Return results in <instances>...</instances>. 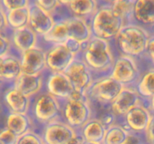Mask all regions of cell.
Listing matches in <instances>:
<instances>
[{"mask_svg": "<svg viewBox=\"0 0 154 144\" xmlns=\"http://www.w3.org/2000/svg\"><path fill=\"white\" fill-rule=\"evenodd\" d=\"M79 56L93 71L95 78L109 74L116 57L111 41L94 36L83 44Z\"/></svg>", "mask_w": 154, "mask_h": 144, "instance_id": "1", "label": "cell"}, {"mask_svg": "<svg viewBox=\"0 0 154 144\" xmlns=\"http://www.w3.org/2000/svg\"><path fill=\"white\" fill-rule=\"evenodd\" d=\"M150 35L148 30L138 24H126L114 39L119 54L135 59L144 57Z\"/></svg>", "mask_w": 154, "mask_h": 144, "instance_id": "2", "label": "cell"}, {"mask_svg": "<svg viewBox=\"0 0 154 144\" xmlns=\"http://www.w3.org/2000/svg\"><path fill=\"white\" fill-rule=\"evenodd\" d=\"M88 22L93 36L109 41L116 38L126 24L124 20L113 10L111 4H100L97 11Z\"/></svg>", "mask_w": 154, "mask_h": 144, "instance_id": "3", "label": "cell"}, {"mask_svg": "<svg viewBox=\"0 0 154 144\" xmlns=\"http://www.w3.org/2000/svg\"><path fill=\"white\" fill-rule=\"evenodd\" d=\"M61 101L45 90L32 98L29 114L35 126L42 128L55 120L61 119Z\"/></svg>", "mask_w": 154, "mask_h": 144, "instance_id": "4", "label": "cell"}, {"mask_svg": "<svg viewBox=\"0 0 154 144\" xmlns=\"http://www.w3.org/2000/svg\"><path fill=\"white\" fill-rule=\"evenodd\" d=\"M125 86L109 74L94 78L86 91L87 99L103 107H109Z\"/></svg>", "mask_w": 154, "mask_h": 144, "instance_id": "5", "label": "cell"}, {"mask_svg": "<svg viewBox=\"0 0 154 144\" xmlns=\"http://www.w3.org/2000/svg\"><path fill=\"white\" fill-rule=\"evenodd\" d=\"M61 103V119L77 131L94 117L93 104L87 97L70 98Z\"/></svg>", "mask_w": 154, "mask_h": 144, "instance_id": "6", "label": "cell"}, {"mask_svg": "<svg viewBox=\"0 0 154 144\" xmlns=\"http://www.w3.org/2000/svg\"><path fill=\"white\" fill-rule=\"evenodd\" d=\"M142 74L135 58L126 55L116 56L109 75L125 87H135Z\"/></svg>", "mask_w": 154, "mask_h": 144, "instance_id": "7", "label": "cell"}, {"mask_svg": "<svg viewBox=\"0 0 154 144\" xmlns=\"http://www.w3.org/2000/svg\"><path fill=\"white\" fill-rule=\"evenodd\" d=\"M152 118L153 114L143 102L132 108L117 123L122 124L127 131L144 134Z\"/></svg>", "mask_w": 154, "mask_h": 144, "instance_id": "8", "label": "cell"}, {"mask_svg": "<svg viewBox=\"0 0 154 144\" xmlns=\"http://www.w3.org/2000/svg\"><path fill=\"white\" fill-rule=\"evenodd\" d=\"M64 73L72 82L75 91L84 94L95 78L93 71L79 55Z\"/></svg>", "mask_w": 154, "mask_h": 144, "instance_id": "9", "label": "cell"}, {"mask_svg": "<svg viewBox=\"0 0 154 144\" xmlns=\"http://www.w3.org/2000/svg\"><path fill=\"white\" fill-rule=\"evenodd\" d=\"M76 57L66 44L49 46L46 49L48 71L64 73Z\"/></svg>", "mask_w": 154, "mask_h": 144, "instance_id": "10", "label": "cell"}, {"mask_svg": "<svg viewBox=\"0 0 154 144\" xmlns=\"http://www.w3.org/2000/svg\"><path fill=\"white\" fill-rule=\"evenodd\" d=\"M77 133L62 119L48 123L42 128L40 132L45 144H67Z\"/></svg>", "mask_w": 154, "mask_h": 144, "instance_id": "11", "label": "cell"}, {"mask_svg": "<svg viewBox=\"0 0 154 144\" xmlns=\"http://www.w3.org/2000/svg\"><path fill=\"white\" fill-rule=\"evenodd\" d=\"M44 90L62 102L70 98L75 88L65 73L47 71L45 74Z\"/></svg>", "mask_w": 154, "mask_h": 144, "instance_id": "12", "label": "cell"}, {"mask_svg": "<svg viewBox=\"0 0 154 144\" xmlns=\"http://www.w3.org/2000/svg\"><path fill=\"white\" fill-rule=\"evenodd\" d=\"M23 73L29 75L42 74L48 71L46 49L37 45L20 55Z\"/></svg>", "mask_w": 154, "mask_h": 144, "instance_id": "13", "label": "cell"}, {"mask_svg": "<svg viewBox=\"0 0 154 144\" xmlns=\"http://www.w3.org/2000/svg\"><path fill=\"white\" fill-rule=\"evenodd\" d=\"M143 102L144 100L140 97L135 87H124L108 110L115 116L117 123L132 108Z\"/></svg>", "mask_w": 154, "mask_h": 144, "instance_id": "14", "label": "cell"}, {"mask_svg": "<svg viewBox=\"0 0 154 144\" xmlns=\"http://www.w3.org/2000/svg\"><path fill=\"white\" fill-rule=\"evenodd\" d=\"M29 26L38 35L43 37L52 28L56 19L52 14L42 8L36 3L32 2L29 5Z\"/></svg>", "mask_w": 154, "mask_h": 144, "instance_id": "15", "label": "cell"}, {"mask_svg": "<svg viewBox=\"0 0 154 144\" xmlns=\"http://www.w3.org/2000/svg\"><path fill=\"white\" fill-rule=\"evenodd\" d=\"M2 100L8 112L29 113V112L32 99L23 94L12 85L5 90Z\"/></svg>", "mask_w": 154, "mask_h": 144, "instance_id": "16", "label": "cell"}, {"mask_svg": "<svg viewBox=\"0 0 154 144\" xmlns=\"http://www.w3.org/2000/svg\"><path fill=\"white\" fill-rule=\"evenodd\" d=\"M9 38L14 50L19 56L22 52L38 45L40 38L29 26L11 31Z\"/></svg>", "mask_w": 154, "mask_h": 144, "instance_id": "17", "label": "cell"}, {"mask_svg": "<svg viewBox=\"0 0 154 144\" xmlns=\"http://www.w3.org/2000/svg\"><path fill=\"white\" fill-rule=\"evenodd\" d=\"M45 74L29 75L23 73L12 86L32 99L44 91Z\"/></svg>", "mask_w": 154, "mask_h": 144, "instance_id": "18", "label": "cell"}, {"mask_svg": "<svg viewBox=\"0 0 154 144\" xmlns=\"http://www.w3.org/2000/svg\"><path fill=\"white\" fill-rule=\"evenodd\" d=\"M132 22L150 31L154 26V0H135Z\"/></svg>", "mask_w": 154, "mask_h": 144, "instance_id": "19", "label": "cell"}, {"mask_svg": "<svg viewBox=\"0 0 154 144\" xmlns=\"http://www.w3.org/2000/svg\"><path fill=\"white\" fill-rule=\"evenodd\" d=\"M23 74L20 56L11 52L3 57L0 64V81L13 85Z\"/></svg>", "mask_w": 154, "mask_h": 144, "instance_id": "20", "label": "cell"}, {"mask_svg": "<svg viewBox=\"0 0 154 144\" xmlns=\"http://www.w3.org/2000/svg\"><path fill=\"white\" fill-rule=\"evenodd\" d=\"M5 126L19 137L30 130H35L34 122L29 113L8 112L5 118Z\"/></svg>", "mask_w": 154, "mask_h": 144, "instance_id": "21", "label": "cell"}, {"mask_svg": "<svg viewBox=\"0 0 154 144\" xmlns=\"http://www.w3.org/2000/svg\"><path fill=\"white\" fill-rule=\"evenodd\" d=\"M66 20L69 38L75 39L84 44L93 37L88 20L74 16H66Z\"/></svg>", "mask_w": 154, "mask_h": 144, "instance_id": "22", "label": "cell"}, {"mask_svg": "<svg viewBox=\"0 0 154 144\" xmlns=\"http://www.w3.org/2000/svg\"><path fill=\"white\" fill-rule=\"evenodd\" d=\"M106 131L107 128L102 121L98 117L94 116L90 118L78 132L82 135L86 142L102 144Z\"/></svg>", "mask_w": 154, "mask_h": 144, "instance_id": "23", "label": "cell"}, {"mask_svg": "<svg viewBox=\"0 0 154 144\" xmlns=\"http://www.w3.org/2000/svg\"><path fill=\"white\" fill-rule=\"evenodd\" d=\"M100 6L99 0H72L66 8L70 16L89 20Z\"/></svg>", "mask_w": 154, "mask_h": 144, "instance_id": "24", "label": "cell"}, {"mask_svg": "<svg viewBox=\"0 0 154 144\" xmlns=\"http://www.w3.org/2000/svg\"><path fill=\"white\" fill-rule=\"evenodd\" d=\"M69 34L66 17L56 19L55 23L51 30L43 37L40 38L49 46L65 44L69 40Z\"/></svg>", "mask_w": 154, "mask_h": 144, "instance_id": "25", "label": "cell"}, {"mask_svg": "<svg viewBox=\"0 0 154 144\" xmlns=\"http://www.w3.org/2000/svg\"><path fill=\"white\" fill-rule=\"evenodd\" d=\"M135 88L140 97L146 101L154 94V68L142 72Z\"/></svg>", "mask_w": 154, "mask_h": 144, "instance_id": "26", "label": "cell"}, {"mask_svg": "<svg viewBox=\"0 0 154 144\" xmlns=\"http://www.w3.org/2000/svg\"><path fill=\"white\" fill-rule=\"evenodd\" d=\"M8 30L18 29L29 26V8L14 9L5 12Z\"/></svg>", "mask_w": 154, "mask_h": 144, "instance_id": "27", "label": "cell"}, {"mask_svg": "<svg viewBox=\"0 0 154 144\" xmlns=\"http://www.w3.org/2000/svg\"><path fill=\"white\" fill-rule=\"evenodd\" d=\"M129 133L122 124L115 123L107 128L102 144H124Z\"/></svg>", "mask_w": 154, "mask_h": 144, "instance_id": "28", "label": "cell"}, {"mask_svg": "<svg viewBox=\"0 0 154 144\" xmlns=\"http://www.w3.org/2000/svg\"><path fill=\"white\" fill-rule=\"evenodd\" d=\"M135 0H118L111 4L113 10L121 16L126 24L132 22Z\"/></svg>", "mask_w": 154, "mask_h": 144, "instance_id": "29", "label": "cell"}, {"mask_svg": "<svg viewBox=\"0 0 154 144\" xmlns=\"http://www.w3.org/2000/svg\"><path fill=\"white\" fill-rule=\"evenodd\" d=\"M17 144H45V142L40 132L32 130L20 136Z\"/></svg>", "mask_w": 154, "mask_h": 144, "instance_id": "30", "label": "cell"}, {"mask_svg": "<svg viewBox=\"0 0 154 144\" xmlns=\"http://www.w3.org/2000/svg\"><path fill=\"white\" fill-rule=\"evenodd\" d=\"M32 0H0V5L5 11L29 7Z\"/></svg>", "mask_w": 154, "mask_h": 144, "instance_id": "31", "label": "cell"}, {"mask_svg": "<svg viewBox=\"0 0 154 144\" xmlns=\"http://www.w3.org/2000/svg\"><path fill=\"white\" fill-rule=\"evenodd\" d=\"M19 136L5 126L0 129V144H17Z\"/></svg>", "mask_w": 154, "mask_h": 144, "instance_id": "32", "label": "cell"}, {"mask_svg": "<svg viewBox=\"0 0 154 144\" xmlns=\"http://www.w3.org/2000/svg\"><path fill=\"white\" fill-rule=\"evenodd\" d=\"M32 2L48 12L52 14L53 15L60 8H61L59 4L58 0H32Z\"/></svg>", "mask_w": 154, "mask_h": 144, "instance_id": "33", "label": "cell"}, {"mask_svg": "<svg viewBox=\"0 0 154 144\" xmlns=\"http://www.w3.org/2000/svg\"><path fill=\"white\" fill-rule=\"evenodd\" d=\"M12 45L9 36L0 33V58L6 56L11 52Z\"/></svg>", "mask_w": 154, "mask_h": 144, "instance_id": "34", "label": "cell"}, {"mask_svg": "<svg viewBox=\"0 0 154 144\" xmlns=\"http://www.w3.org/2000/svg\"><path fill=\"white\" fill-rule=\"evenodd\" d=\"M124 144H147L145 134L129 132Z\"/></svg>", "mask_w": 154, "mask_h": 144, "instance_id": "35", "label": "cell"}, {"mask_svg": "<svg viewBox=\"0 0 154 144\" xmlns=\"http://www.w3.org/2000/svg\"><path fill=\"white\" fill-rule=\"evenodd\" d=\"M98 118L102 121V122L103 123L104 125H105L107 128H108V127H110V126L113 125L114 124H115V123H117V121L115 116L108 110V108L104 113H102V115L99 117H98Z\"/></svg>", "mask_w": 154, "mask_h": 144, "instance_id": "36", "label": "cell"}, {"mask_svg": "<svg viewBox=\"0 0 154 144\" xmlns=\"http://www.w3.org/2000/svg\"><path fill=\"white\" fill-rule=\"evenodd\" d=\"M144 57L147 58L151 62L154 68V33L150 34L147 50H146Z\"/></svg>", "mask_w": 154, "mask_h": 144, "instance_id": "37", "label": "cell"}, {"mask_svg": "<svg viewBox=\"0 0 154 144\" xmlns=\"http://www.w3.org/2000/svg\"><path fill=\"white\" fill-rule=\"evenodd\" d=\"M65 44H66V46H67L73 53H75L77 56H78V55H80L81 50H82V44H81L80 42H78V40H75V39L73 38H69V40L66 42Z\"/></svg>", "mask_w": 154, "mask_h": 144, "instance_id": "38", "label": "cell"}, {"mask_svg": "<svg viewBox=\"0 0 154 144\" xmlns=\"http://www.w3.org/2000/svg\"><path fill=\"white\" fill-rule=\"evenodd\" d=\"M7 30H8V28L6 20V14L2 7L0 5V33L5 34Z\"/></svg>", "mask_w": 154, "mask_h": 144, "instance_id": "39", "label": "cell"}, {"mask_svg": "<svg viewBox=\"0 0 154 144\" xmlns=\"http://www.w3.org/2000/svg\"><path fill=\"white\" fill-rule=\"evenodd\" d=\"M147 144H154V115H153L150 124L145 133Z\"/></svg>", "mask_w": 154, "mask_h": 144, "instance_id": "40", "label": "cell"}, {"mask_svg": "<svg viewBox=\"0 0 154 144\" xmlns=\"http://www.w3.org/2000/svg\"><path fill=\"white\" fill-rule=\"evenodd\" d=\"M85 142L86 141L82 135L79 132H78L77 134L67 144H85Z\"/></svg>", "mask_w": 154, "mask_h": 144, "instance_id": "41", "label": "cell"}, {"mask_svg": "<svg viewBox=\"0 0 154 144\" xmlns=\"http://www.w3.org/2000/svg\"><path fill=\"white\" fill-rule=\"evenodd\" d=\"M146 106H147L149 110H150V112H152V114L154 115V94L150 98H149L148 100L144 101Z\"/></svg>", "mask_w": 154, "mask_h": 144, "instance_id": "42", "label": "cell"}, {"mask_svg": "<svg viewBox=\"0 0 154 144\" xmlns=\"http://www.w3.org/2000/svg\"><path fill=\"white\" fill-rule=\"evenodd\" d=\"M72 0H58V2L61 8H66L71 3Z\"/></svg>", "mask_w": 154, "mask_h": 144, "instance_id": "43", "label": "cell"}, {"mask_svg": "<svg viewBox=\"0 0 154 144\" xmlns=\"http://www.w3.org/2000/svg\"><path fill=\"white\" fill-rule=\"evenodd\" d=\"M117 1H118V0H99L100 4H112Z\"/></svg>", "mask_w": 154, "mask_h": 144, "instance_id": "44", "label": "cell"}, {"mask_svg": "<svg viewBox=\"0 0 154 144\" xmlns=\"http://www.w3.org/2000/svg\"><path fill=\"white\" fill-rule=\"evenodd\" d=\"M85 144H101V143H96V142H86Z\"/></svg>", "mask_w": 154, "mask_h": 144, "instance_id": "45", "label": "cell"}, {"mask_svg": "<svg viewBox=\"0 0 154 144\" xmlns=\"http://www.w3.org/2000/svg\"><path fill=\"white\" fill-rule=\"evenodd\" d=\"M2 58H0V64H1V62H2Z\"/></svg>", "mask_w": 154, "mask_h": 144, "instance_id": "46", "label": "cell"}, {"mask_svg": "<svg viewBox=\"0 0 154 144\" xmlns=\"http://www.w3.org/2000/svg\"><path fill=\"white\" fill-rule=\"evenodd\" d=\"M1 83H2V82H1V81H0V85H1Z\"/></svg>", "mask_w": 154, "mask_h": 144, "instance_id": "47", "label": "cell"}]
</instances>
